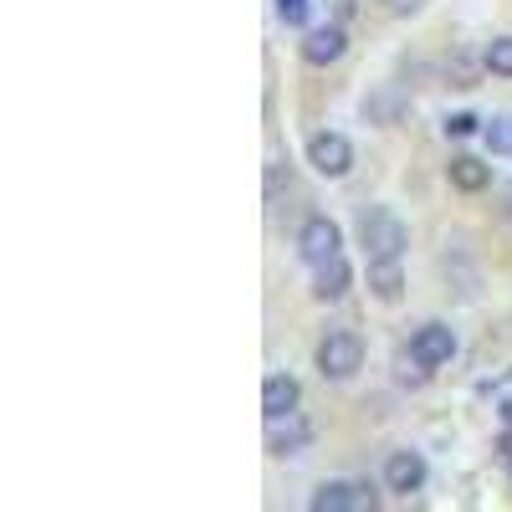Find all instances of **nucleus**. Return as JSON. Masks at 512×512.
<instances>
[{
  "label": "nucleus",
  "instance_id": "1",
  "mask_svg": "<svg viewBox=\"0 0 512 512\" xmlns=\"http://www.w3.org/2000/svg\"><path fill=\"white\" fill-rule=\"evenodd\" d=\"M359 251H364V262H405V251H410V226L395 216V210H384V205H364L359 210Z\"/></svg>",
  "mask_w": 512,
  "mask_h": 512
},
{
  "label": "nucleus",
  "instance_id": "2",
  "mask_svg": "<svg viewBox=\"0 0 512 512\" xmlns=\"http://www.w3.org/2000/svg\"><path fill=\"white\" fill-rule=\"evenodd\" d=\"M313 364L328 384H349L359 369H364V338L354 328H328L313 349Z\"/></svg>",
  "mask_w": 512,
  "mask_h": 512
},
{
  "label": "nucleus",
  "instance_id": "3",
  "mask_svg": "<svg viewBox=\"0 0 512 512\" xmlns=\"http://www.w3.org/2000/svg\"><path fill=\"white\" fill-rule=\"evenodd\" d=\"M333 256H344V226L333 216H308L297 226V262L303 267H323Z\"/></svg>",
  "mask_w": 512,
  "mask_h": 512
},
{
  "label": "nucleus",
  "instance_id": "4",
  "mask_svg": "<svg viewBox=\"0 0 512 512\" xmlns=\"http://www.w3.org/2000/svg\"><path fill=\"white\" fill-rule=\"evenodd\" d=\"M456 349H461V338H456V328L441 323V318L420 323V328L410 333V364H415V369H446V364L456 359Z\"/></svg>",
  "mask_w": 512,
  "mask_h": 512
},
{
  "label": "nucleus",
  "instance_id": "5",
  "mask_svg": "<svg viewBox=\"0 0 512 512\" xmlns=\"http://www.w3.org/2000/svg\"><path fill=\"white\" fill-rule=\"evenodd\" d=\"M303 154L313 164V175H323V180H344L354 169V144H349V134H338V128H318Z\"/></svg>",
  "mask_w": 512,
  "mask_h": 512
},
{
  "label": "nucleus",
  "instance_id": "6",
  "mask_svg": "<svg viewBox=\"0 0 512 512\" xmlns=\"http://www.w3.org/2000/svg\"><path fill=\"white\" fill-rule=\"evenodd\" d=\"M313 512H364V507H379V487L374 482H349V477H333L323 482L313 497H308Z\"/></svg>",
  "mask_w": 512,
  "mask_h": 512
},
{
  "label": "nucleus",
  "instance_id": "7",
  "mask_svg": "<svg viewBox=\"0 0 512 512\" xmlns=\"http://www.w3.org/2000/svg\"><path fill=\"white\" fill-rule=\"evenodd\" d=\"M379 482H384V492H395V497H415V492H425V482H431V466H425L420 451L400 446V451L384 456Z\"/></svg>",
  "mask_w": 512,
  "mask_h": 512
},
{
  "label": "nucleus",
  "instance_id": "8",
  "mask_svg": "<svg viewBox=\"0 0 512 512\" xmlns=\"http://www.w3.org/2000/svg\"><path fill=\"white\" fill-rule=\"evenodd\" d=\"M297 52H303L308 67H333V62H344V52H349V31L338 26V21L308 26L303 41H297Z\"/></svg>",
  "mask_w": 512,
  "mask_h": 512
},
{
  "label": "nucleus",
  "instance_id": "9",
  "mask_svg": "<svg viewBox=\"0 0 512 512\" xmlns=\"http://www.w3.org/2000/svg\"><path fill=\"white\" fill-rule=\"evenodd\" d=\"M313 446V425L303 415H282V420H267V456H297Z\"/></svg>",
  "mask_w": 512,
  "mask_h": 512
},
{
  "label": "nucleus",
  "instance_id": "10",
  "mask_svg": "<svg viewBox=\"0 0 512 512\" xmlns=\"http://www.w3.org/2000/svg\"><path fill=\"white\" fill-rule=\"evenodd\" d=\"M297 410H303V384L292 374H267L262 379V415L282 420V415H297Z\"/></svg>",
  "mask_w": 512,
  "mask_h": 512
},
{
  "label": "nucleus",
  "instance_id": "11",
  "mask_svg": "<svg viewBox=\"0 0 512 512\" xmlns=\"http://www.w3.org/2000/svg\"><path fill=\"white\" fill-rule=\"evenodd\" d=\"M349 287H354V267L344 262V256H333V262H323V267H313V303H344L349 297Z\"/></svg>",
  "mask_w": 512,
  "mask_h": 512
},
{
  "label": "nucleus",
  "instance_id": "12",
  "mask_svg": "<svg viewBox=\"0 0 512 512\" xmlns=\"http://www.w3.org/2000/svg\"><path fill=\"white\" fill-rule=\"evenodd\" d=\"M446 180H451V190H461V195H482V190L492 185V164L477 159V154H451Z\"/></svg>",
  "mask_w": 512,
  "mask_h": 512
},
{
  "label": "nucleus",
  "instance_id": "13",
  "mask_svg": "<svg viewBox=\"0 0 512 512\" xmlns=\"http://www.w3.org/2000/svg\"><path fill=\"white\" fill-rule=\"evenodd\" d=\"M364 282H369L374 303H400V297H405V267L400 262H369Z\"/></svg>",
  "mask_w": 512,
  "mask_h": 512
},
{
  "label": "nucleus",
  "instance_id": "14",
  "mask_svg": "<svg viewBox=\"0 0 512 512\" xmlns=\"http://www.w3.org/2000/svg\"><path fill=\"white\" fill-rule=\"evenodd\" d=\"M482 67H487L492 77H512V36H492V41H487Z\"/></svg>",
  "mask_w": 512,
  "mask_h": 512
},
{
  "label": "nucleus",
  "instance_id": "15",
  "mask_svg": "<svg viewBox=\"0 0 512 512\" xmlns=\"http://www.w3.org/2000/svg\"><path fill=\"white\" fill-rule=\"evenodd\" d=\"M441 128H446V139H472V134H482L487 123H482L477 113H446Z\"/></svg>",
  "mask_w": 512,
  "mask_h": 512
},
{
  "label": "nucleus",
  "instance_id": "16",
  "mask_svg": "<svg viewBox=\"0 0 512 512\" xmlns=\"http://www.w3.org/2000/svg\"><path fill=\"white\" fill-rule=\"evenodd\" d=\"M482 139H487L492 154H512V118H492V123L482 128Z\"/></svg>",
  "mask_w": 512,
  "mask_h": 512
},
{
  "label": "nucleus",
  "instance_id": "17",
  "mask_svg": "<svg viewBox=\"0 0 512 512\" xmlns=\"http://www.w3.org/2000/svg\"><path fill=\"white\" fill-rule=\"evenodd\" d=\"M277 16H282V26H308L313 0H277Z\"/></svg>",
  "mask_w": 512,
  "mask_h": 512
},
{
  "label": "nucleus",
  "instance_id": "18",
  "mask_svg": "<svg viewBox=\"0 0 512 512\" xmlns=\"http://www.w3.org/2000/svg\"><path fill=\"white\" fill-rule=\"evenodd\" d=\"M384 11H390V16H420L425 0H384Z\"/></svg>",
  "mask_w": 512,
  "mask_h": 512
},
{
  "label": "nucleus",
  "instance_id": "19",
  "mask_svg": "<svg viewBox=\"0 0 512 512\" xmlns=\"http://www.w3.org/2000/svg\"><path fill=\"white\" fill-rule=\"evenodd\" d=\"M497 415H502V425L512 431V400H502V405H497Z\"/></svg>",
  "mask_w": 512,
  "mask_h": 512
}]
</instances>
